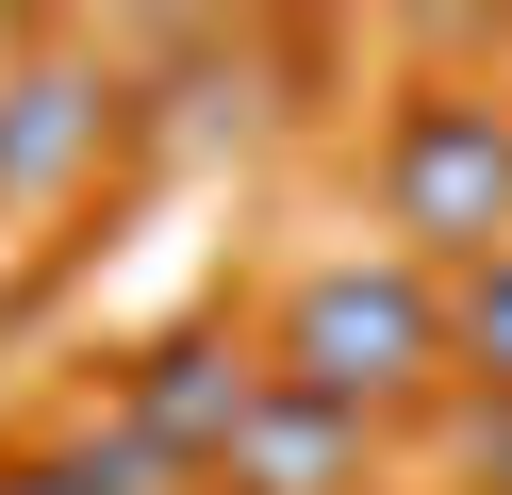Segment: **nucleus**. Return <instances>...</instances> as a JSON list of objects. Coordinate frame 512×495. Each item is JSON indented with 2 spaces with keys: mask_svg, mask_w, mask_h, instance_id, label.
I'll return each mask as SVG.
<instances>
[{
  "mask_svg": "<svg viewBox=\"0 0 512 495\" xmlns=\"http://www.w3.org/2000/svg\"><path fill=\"white\" fill-rule=\"evenodd\" d=\"M265 380L380 429L413 380H446V281L430 264H314V281L281 297V330H265Z\"/></svg>",
  "mask_w": 512,
  "mask_h": 495,
  "instance_id": "f257e3e1",
  "label": "nucleus"
},
{
  "mask_svg": "<svg viewBox=\"0 0 512 495\" xmlns=\"http://www.w3.org/2000/svg\"><path fill=\"white\" fill-rule=\"evenodd\" d=\"M380 215H397V264H430V281L496 264L512 248V99H479V83L397 99V132H380Z\"/></svg>",
  "mask_w": 512,
  "mask_h": 495,
  "instance_id": "f03ea898",
  "label": "nucleus"
},
{
  "mask_svg": "<svg viewBox=\"0 0 512 495\" xmlns=\"http://www.w3.org/2000/svg\"><path fill=\"white\" fill-rule=\"evenodd\" d=\"M265 396H281L265 347H232V330H166V347H133V396H116V413H133L182 479H215V462L248 446V413H265Z\"/></svg>",
  "mask_w": 512,
  "mask_h": 495,
  "instance_id": "7ed1b4c3",
  "label": "nucleus"
},
{
  "mask_svg": "<svg viewBox=\"0 0 512 495\" xmlns=\"http://www.w3.org/2000/svg\"><path fill=\"white\" fill-rule=\"evenodd\" d=\"M100 132H116V66H83V50H34V66H0V215L67 198Z\"/></svg>",
  "mask_w": 512,
  "mask_h": 495,
  "instance_id": "20e7f679",
  "label": "nucleus"
},
{
  "mask_svg": "<svg viewBox=\"0 0 512 495\" xmlns=\"http://www.w3.org/2000/svg\"><path fill=\"white\" fill-rule=\"evenodd\" d=\"M215 495H364V413H331V396H265L248 446L215 462Z\"/></svg>",
  "mask_w": 512,
  "mask_h": 495,
  "instance_id": "39448f33",
  "label": "nucleus"
},
{
  "mask_svg": "<svg viewBox=\"0 0 512 495\" xmlns=\"http://www.w3.org/2000/svg\"><path fill=\"white\" fill-rule=\"evenodd\" d=\"M50 495H199V479H182V462L149 446L133 413H83L67 446H50Z\"/></svg>",
  "mask_w": 512,
  "mask_h": 495,
  "instance_id": "423d86ee",
  "label": "nucleus"
},
{
  "mask_svg": "<svg viewBox=\"0 0 512 495\" xmlns=\"http://www.w3.org/2000/svg\"><path fill=\"white\" fill-rule=\"evenodd\" d=\"M446 363H463L479 396H512V248H496V264H463V281H446Z\"/></svg>",
  "mask_w": 512,
  "mask_h": 495,
  "instance_id": "0eeeda50",
  "label": "nucleus"
},
{
  "mask_svg": "<svg viewBox=\"0 0 512 495\" xmlns=\"http://www.w3.org/2000/svg\"><path fill=\"white\" fill-rule=\"evenodd\" d=\"M463 462H479V479H512V396H479V413H463Z\"/></svg>",
  "mask_w": 512,
  "mask_h": 495,
  "instance_id": "6e6552de",
  "label": "nucleus"
},
{
  "mask_svg": "<svg viewBox=\"0 0 512 495\" xmlns=\"http://www.w3.org/2000/svg\"><path fill=\"white\" fill-rule=\"evenodd\" d=\"M0 495H50V462H0Z\"/></svg>",
  "mask_w": 512,
  "mask_h": 495,
  "instance_id": "1a4fd4ad",
  "label": "nucleus"
}]
</instances>
